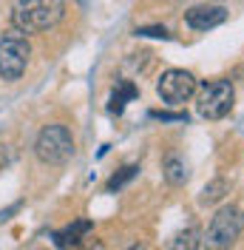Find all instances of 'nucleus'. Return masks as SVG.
I'll return each mask as SVG.
<instances>
[{
  "label": "nucleus",
  "instance_id": "obj_1",
  "mask_svg": "<svg viewBox=\"0 0 244 250\" xmlns=\"http://www.w3.org/2000/svg\"><path fill=\"white\" fill-rule=\"evenodd\" d=\"M65 17V0H20L12 9V26L23 34L54 29Z\"/></svg>",
  "mask_w": 244,
  "mask_h": 250
},
{
  "label": "nucleus",
  "instance_id": "obj_2",
  "mask_svg": "<svg viewBox=\"0 0 244 250\" xmlns=\"http://www.w3.org/2000/svg\"><path fill=\"white\" fill-rule=\"evenodd\" d=\"M242 228H244L242 210H239L236 205H224V208H219L216 216L210 219L202 245H204V250H230L233 242L242 233Z\"/></svg>",
  "mask_w": 244,
  "mask_h": 250
},
{
  "label": "nucleus",
  "instance_id": "obj_3",
  "mask_svg": "<svg viewBox=\"0 0 244 250\" xmlns=\"http://www.w3.org/2000/svg\"><path fill=\"white\" fill-rule=\"evenodd\" d=\"M34 154L46 165H65L74 156V137L65 125H46L37 140H34Z\"/></svg>",
  "mask_w": 244,
  "mask_h": 250
},
{
  "label": "nucleus",
  "instance_id": "obj_4",
  "mask_svg": "<svg viewBox=\"0 0 244 250\" xmlns=\"http://www.w3.org/2000/svg\"><path fill=\"white\" fill-rule=\"evenodd\" d=\"M233 100H236L233 83L230 80H213V83L202 85V91L196 97V111L204 120H222L233 111Z\"/></svg>",
  "mask_w": 244,
  "mask_h": 250
},
{
  "label": "nucleus",
  "instance_id": "obj_5",
  "mask_svg": "<svg viewBox=\"0 0 244 250\" xmlns=\"http://www.w3.org/2000/svg\"><path fill=\"white\" fill-rule=\"evenodd\" d=\"M31 57V46L23 37V31H9L0 37V77L20 80Z\"/></svg>",
  "mask_w": 244,
  "mask_h": 250
},
{
  "label": "nucleus",
  "instance_id": "obj_6",
  "mask_svg": "<svg viewBox=\"0 0 244 250\" xmlns=\"http://www.w3.org/2000/svg\"><path fill=\"white\" fill-rule=\"evenodd\" d=\"M196 77L190 74V71H182V68H170V71H165L162 77H159V83H156V94L165 100V103H170V105H182V103H187L193 94H196Z\"/></svg>",
  "mask_w": 244,
  "mask_h": 250
},
{
  "label": "nucleus",
  "instance_id": "obj_7",
  "mask_svg": "<svg viewBox=\"0 0 244 250\" xmlns=\"http://www.w3.org/2000/svg\"><path fill=\"white\" fill-rule=\"evenodd\" d=\"M184 20H187L190 29L210 31V29L222 26V23L227 20V9H224V6H207V3H202V6L187 9V12H184Z\"/></svg>",
  "mask_w": 244,
  "mask_h": 250
},
{
  "label": "nucleus",
  "instance_id": "obj_8",
  "mask_svg": "<svg viewBox=\"0 0 244 250\" xmlns=\"http://www.w3.org/2000/svg\"><path fill=\"white\" fill-rule=\"evenodd\" d=\"M94 230V225L88 222V219H77V222H71L68 228H62V230H57V233L51 236L54 239V245L62 250H68V248H74L77 242H82L85 236Z\"/></svg>",
  "mask_w": 244,
  "mask_h": 250
},
{
  "label": "nucleus",
  "instance_id": "obj_9",
  "mask_svg": "<svg viewBox=\"0 0 244 250\" xmlns=\"http://www.w3.org/2000/svg\"><path fill=\"white\" fill-rule=\"evenodd\" d=\"M134 97H137V85H134L131 80H117L114 94H111V103H108V111H111V114H122L125 105H128Z\"/></svg>",
  "mask_w": 244,
  "mask_h": 250
},
{
  "label": "nucleus",
  "instance_id": "obj_10",
  "mask_svg": "<svg viewBox=\"0 0 244 250\" xmlns=\"http://www.w3.org/2000/svg\"><path fill=\"white\" fill-rule=\"evenodd\" d=\"M199 245H202V230H199L196 225L179 230L170 239V250H199Z\"/></svg>",
  "mask_w": 244,
  "mask_h": 250
},
{
  "label": "nucleus",
  "instance_id": "obj_11",
  "mask_svg": "<svg viewBox=\"0 0 244 250\" xmlns=\"http://www.w3.org/2000/svg\"><path fill=\"white\" fill-rule=\"evenodd\" d=\"M162 171H165V179H168L170 185H184L187 182V171H184V162L179 156H168L165 165H162Z\"/></svg>",
  "mask_w": 244,
  "mask_h": 250
},
{
  "label": "nucleus",
  "instance_id": "obj_12",
  "mask_svg": "<svg viewBox=\"0 0 244 250\" xmlns=\"http://www.w3.org/2000/svg\"><path fill=\"white\" fill-rule=\"evenodd\" d=\"M139 173V165H125V168H120V171L114 173V176H111V179H108V193H114V190H120V188H125L128 185V182H131V179H134V176H137Z\"/></svg>",
  "mask_w": 244,
  "mask_h": 250
},
{
  "label": "nucleus",
  "instance_id": "obj_13",
  "mask_svg": "<svg viewBox=\"0 0 244 250\" xmlns=\"http://www.w3.org/2000/svg\"><path fill=\"white\" fill-rule=\"evenodd\" d=\"M227 190H230V185L224 182V179H213L210 185H207L204 190H202L199 202H202V205H213V202H219V199H222V196H224Z\"/></svg>",
  "mask_w": 244,
  "mask_h": 250
},
{
  "label": "nucleus",
  "instance_id": "obj_14",
  "mask_svg": "<svg viewBox=\"0 0 244 250\" xmlns=\"http://www.w3.org/2000/svg\"><path fill=\"white\" fill-rule=\"evenodd\" d=\"M137 37H162V40H170V31L165 26H151V29H137L134 31Z\"/></svg>",
  "mask_w": 244,
  "mask_h": 250
},
{
  "label": "nucleus",
  "instance_id": "obj_15",
  "mask_svg": "<svg viewBox=\"0 0 244 250\" xmlns=\"http://www.w3.org/2000/svg\"><path fill=\"white\" fill-rule=\"evenodd\" d=\"M151 117L162 123H187V114H170V111H151Z\"/></svg>",
  "mask_w": 244,
  "mask_h": 250
},
{
  "label": "nucleus",
  "instance_id": "obj_16",
  "mask_svg": "<svg viewBox=\"0 0 244 250\" xmlns=\"http://www.w3.org/2000/svg\"><path fill=\"white\" fill-rule=\"evenodd\" d=\"M68 250H102V245H100V242H94V239H88V236H85L82 242H77L74 248H68Z\"/></svg>",
  "mask_w": 244,
  "mask_h": 250
}]
</instances>
